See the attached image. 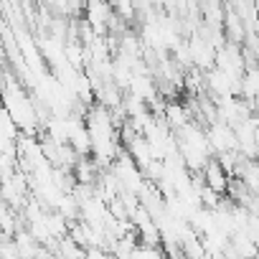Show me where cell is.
<instances>
[{
    "label": "cell",
    "mask_w": 259,
    "mask_h": 259,
    "mask_svg": "<svg viewBox=\"0 0 259 259\" xmlns=\"http://www.w3.org/2000/svg\"><path fill=\"white\" fill-rule=\"evenodd\" d=\"M201 176H203V183H206L211 191H216L219 196H226V191H229V181H231V178L221 170V165H219L216 160H211V163L203 168Z\"/></svg>",
    "instance_id": "obj_2"
},
{
    "label": "cell",
    "mask_w": 259,
    "mask_h": 259,
    "mask_svg": "<svg viewBox=\"0 0 259 259\" xmlns=\"http://www.w3.org/2000/svg\"><path fill=\"white\" fill-rule=\"evenodd\" d=\"M206 140H208L211 153H216V155H224V153H234L236 150V133H234V127L226 124V122L208 124L206 127Z\"/></svg>",
    "instance_id": "obj_1"
},
{
    "label": "cell",
    "mask_w": 259,
    "mask_h": 259,
    "mask_svg": "<svg viewBox=\"0 0 259 259\" xmlns=\"http://www.w3.org/2000/svg\"><path fill=\"white\" fill-rule=\"evenodd\" d=\"M0 138L8 143H18V138H21V130L16 127V122L6 107H0Z\"/></svg>",
    "instance_id": "obj_3"
},
{
    "label": "cell",
    "mask_w": 259,
    "mask_h": 259,
    "mask_svg": "<svg viewBox=\"0 0 259 259\" xmlns=\"http://www.w3.org/2000/svg\"><path fill=\"white\" fill-rule=\"evenodd\" d=\"M203 259H208V256H203Z\"/></svg>",
    "instance_id": "obj_4"
}]
</instances>
